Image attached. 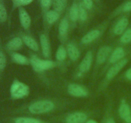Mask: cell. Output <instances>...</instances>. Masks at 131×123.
<instances>
[{"instance_id": "obj_1", "label": "cell", "mask_w": 131, "mask_h": 123, "mask_svg": "<svg viewBox=\"0 0 131 123\" xmlns=\"http://www.w3.org/2000/svg\"><path fill=\"white\" fill-rule=\"evenodd\" d=\"M53 102L50 101H40L30 105L29 110L30 112L35 114H43L48 112L54 108Z\"/></svg>"}, {"instance_id": "obj_2", "label": "cell", "mask_w": 131, "mask_h": 123, "mask_svg": "<svg viewBox=\"0 0 131 123\" xmlns=\"http://www.w3.org/2000/svg\"><path fill=\"white\" fill-rule=\"evenodd\" d=\"M10 92L12 96L14 98H22L28 94L29 88L21 82L15 81L12 85Z\"/></svg>"}, {"instance_id": "obj_3", "label": "cell", "mask_w": 131, "mask_h": 123, "mask_svg": "<svg viewBox=\"0 0 131 123\" xmlns=\"http://www.w3.org/2000/svg\"><path fill=\"white\" fill-rule=\"evenodd\" d=\"M31 63L33 68L37 71H43L50 69L53 66L54 64L52 61L49 60H42L38 58L36 56H33L31 59Z\"/></svg>"}, {"instance_id": "obj_4", "label": "cell", "mask_w": 131, "mask_h": 123, "mask_svg": "<svg viewBox=\"0 0 131 123\" xmlns=\"http://www.w3.org/2000/svg\"><path fill=\"white\" fill-rule=\"evenodd\" d=\"M68 92L75 97H84L88 94V91L82 86L78 84H71L68 87Z\"/></svg>"}, {"instance_id": "obj_5", "label": "cell", "mask_w": 131, "mask_h": 123, "mask_svg": "<svg viewBox=\"0 0 131 123\" xmlns=\"http://www.w3.org/2000/svg\"><path fill=\"white\" fill-rule=\"evenodd\" d=\"M120 117L126 122L131 123V110L129 105L125 102H122L119 108Z\"/></svg>"}, {"instance_id": "obj_6", "label": "cell", "mask_w": 131, "mask_h": 123, "mask_svg": "<svg viewBox=\"0 0 131 123\" xmlns=\"http://www.w3.org/2000/svg\"><path fill=\"white\" fill-rule=\"evenodd\" d=\"M87 116L82 112H75L70 114L66 119L67 123H84L86 120Z\"/></svg>"}, {"instance_id": "obj_7", "label": "cell", "mask_w": 131, "mask_h": 123, "mask_svg": "<svg viewBox=\"0 0 131 123\" xmlns=\"http://www.w3.org/2000/svg\"><path fill=\"white\" fill-rule=\"evenodd\" d=\"M127 63V60L126 59L121 60L118 62H116L111 69L109 70L108 73L107 74V77L108 79H111L113 77H115L118 73H119L120 70L126 65Z\"/></svg>"}, {"instance_id": "obj_8", "label": "cell", "mask_w": 131, "mask_h": 123, "mask_svg": "<svg viewBox=\"0 0 131 123\" xmlns=\"http://www.w3.org/2000/svg\"><path fill=\"white\" fill-rule=\"evenodd\" d=\"M92 61V53L89 51L86 53V56L83 58V61L79 65V70L81 72H86L90 68Z\"/></svg>"}, {"instance_id": "obj_9", "label": "cell", "mask_w": 131, "mask_h": 123, "mask_svg": "<svg viewBox=\"0 0 131 123\" xmlns=\"http://www.w3.org/2000/svg\"><path fill=\"white\" fill-rule=\"evenodd\" d=\"M110 51L111 48L108 46H104L100 49L97 56V60L99 64H102L106 61Z\"/></svg>"}, {"instance_id": "obj_10", "label": "cell", "mask_w": 131, "mask_h": 123, "mask_svg": "<svg viewBox=\"0 0 131 123\" xmlns=\"http://www.w3.org/2000/svg\"><path fill=\"white\" fill-rule=\"evenodd\" d=\"M19 17L22 26L24 28H28L31 24V19L28 12L24 9H20L19 12Z\"/></svg>"}, {"instance_id": "obj_11", "label": "cell", "mask_w": 131, "mask_h": 123, "mask_svg": "<svg viewBox=\"0 0 131 123\" xmlns=\"http://www.w3.org/2000/svg\"><path fill=\"white\" fill-rule=\"evenodd\" d=\"M124 55H125V53H124V49L122 47H118L113 51L111 56H110V62L116 63L117 61H120L121 59L124 56Z\"/></svg>"}, {"instance_id": "obj_12", "label": "cell", "mask_w": 131, "mask_h": 123, "mask_svg": "<svg viewBox=\"0 0 131 123\" xmlns=\"http://www.w3.org/2000/svg\"><path fill=\"white\" fill-rule=\"evenodd\" d=\"M128 23H129V21L126 18H123L121 20H119L115 26V29H114V32L115 33V34H122L127 26Z\"/></svg>"}, {"instance_id": "obj_13", "label": "cell", "mask_w": 131, "mask_h": 123, "mask_svg": "<svg viewBox=\"0 0 131 123\" xmlns=\"http://www.w3.org/2000/svg\"><path fill=\"white\" fill-rule=\"evenodd\" d=\"M40 42L43 55L47 57V56H49L50 54V45L48 39L46 37V35H42L40 36Z\"/></svg>"}, {"instance_id": "obj_14", "label": "cell", "mask_w": 131, "mask_h": 123, "mask_svg": "<svg viewBox=\"0 0 131 123\" xmlns=\"http://www.w3.org/2000/svg\"><path fill=\"white\" fill-rule=\"evenodd\" d=\"M99 35H100L99 31L97 30V29L92 30L83 37V39H82V41H83V43H85V44L90 43V42H92V41L94 40L95 39H96V38H97Z\"/></svg>"}, {"instance_id": "obj_15", "label": "cell", "mask_w": 131, "mask_h": 123, "mask_svg": "<svg viewBox=\"0 0 131 123\" xmlns=\"http://www.w3.org/2000/svg\"><path fill=\"white\" fill-rule=\"evenodd\" d=\"M67 51L69 56L72 60H75L79 58V51L74 45L69 44L67 47Z\"/></svg>"}, {"instance_id": "obj_16", "label": "cell", "mask_w": 131, "mask_h": 123, "mask_svg": "<svg viewBox=\"0 0 131 123\" xmlns=\"http://www.w3.org/2000/svg\"><path fill=\"white\" fill-rule=\"evenodd\" d=\"M22 44L23 42L21 39L19 37H16L9 42V43L8 44V47L11 50H17L21 47Z\"/></svg>"}, {"instance_id": "obj_17", "label": "cell", "mask_w": 131, "mask_h": 123, "mask_svg": "<svg viewBox=\"0 0 131 123\" xmlns=\"http://www.w3.org/2000/svg\"><path fill=\"white\" fill-rule=\"evenodd\" d=\"M23 40L25 42L26 44L31 49L34 50V51H37L38 49V46L37 42L31 37L25 36V37H23Z\"/></svg>"}, {"instance_id": "obj_18", "label": "cell", "mask_w": 131, "mask_h": 123, "mask_svg": "<svg viewBox=\"0 0 131 123\" xmlns=\"http://www.w3.org/2000/svg\"><path fill=\"white\" fill-rule=\"evenodd\" d=\"M59 17V14L57 12L54 11V10H51L49 11L46 14V20L49 24L54 23L56 20H58Z\"/></svg>"}, {"instance_id": "obj_19", "label": "cell", "mask_w": 131, "mask_h": 123, "mask_svg": "<svg viewBox=\"0 0 131 123\" xmlns=\"http://www.w3.org/2000/svg\"><path fill=\"white\" fill-rule=\"evenodd\" d=\"M69 28V22L67 19H63L59 26V32L61 35H64Z\"/></svg>"}, {"instance_id": "obj_20", "label": "cell", "mask_w": 131, "mask_h": 123, "mask_svg": "<svg viewBox=\"0 0 131 123\" xmlns=\"http://www.w3.org/2000/svg\"><path fill=\"white\" fill-rule=\"evenodd\" d=\"M70 17L73 21H75L79 17V8L76 5H73L70 10Z\"/></svg>"}, {"instance_id": "obj_21", "label": "cell", "mask_w": 131, "mask_h": 123, "mask_svg": "<svg viewBox=\"0 0 131 123\" xmlns=\"http://www.w3.org/2000/svg\"><path fill=\"white\" fill-rule=\"evenodd\" d=\"M67 5V0H54V7L57 11H61Z\"/></svg>"}, {"instance_id": "obj_22", "label": "cell", "mask_w": 131, "mask_h": 123, "mask_svg": "<svg viewBox=\"0 0 131 123\" xmlns=\"http://www.w3.org/2000/svg\"><path fill=\"white\" fill-rule=\"evenodd\" d=\"M15 123H42L40 120L28 117H19L15 120Z\"/></svg>"}, {"instance_id": "obj_23", "label": "cell", "mask_w": 131, "mask_h": 123, "mask_svg": "<svg viewBox=\"0 0 131 123\" xmlns=\"http://www.w3.org/2000/svg\"><path fill=\"white\" fill-rule=\"evenodd\" d=\"M13 58H14V60L15 62L18 63L19 64H26L27 61H28V60H27L25 56L19 53L14 54L13 55Z\"/></svg>"}, {"instance_id": "obj_24", "label": "cell", "mask_w": 131, "mask_h": 123, "mask_svg": "<svg viewBox=\"0 0 131 123\" xmlns=\"http://www.w3.org/2000/svg\"><path fill=\"white\" fill-rule=\"evenodd\" d=\"M66 55L67 53L65 49L63 46H60L58 49L57 53H56V58H57L58 60H60V61L65 60Z\"/></svg>"}, {"instance_id": "obj_25", "label": "cell", "mask_w": 131, "mask_h": 123, "mask_svg": "<svg viewBox=\"0 0 131 123\" xmlns=\"http://www.w3.org/2000/svg\"><path fill=\"white\" fill-rule=\"evenodd\" d=\"M121 41L123 43H129L131 41V29H129L124 33L121 37Z\"/></svg>"}, {"instance_id": "obj_26", "label": "cell", "mask_w": 131, "mask_h": 123, "mask_svg": "<svg viewBox=\"0 0 131 123\" xmlns=\"http://www.w3.org/2000/svg\"><path fill=\"white\" fill-rule=\"evenodd\" d=\"M7 17V13L5 6L0 3V21L3 22L6 20Z\"/></svg>"}, {"instance_id": "obj_27", "label": "cell", "mask_w": 131, "mask_h": 123, "mask_svg": "<svg viewBox=\"0 0 131 123\" xmlns=\"http://www.w3.org/2000/svg\"><path fill=\"white\" fill-rule=\"evenodd\" d=\"M79 17L81 20H85L87 18V13L82 6L79 8Z\"/></svg>"}, {"instance_id": "obj_28", "label": "cell", "mask_w": 131, "mask_h": 123, "mask_svg": "<svg viewBox=\"0 0 131 123\" xmlns=\"http://www.w3.org/2000/svg\"><path fill=\"white\" fill-rule=\"evenodd\" d=\"M6 64L5 56L2 53H0V69H3Z\"/></svg>"}, {"instance_id": "obj_29", "label": "cell", "mask_w": 131, "mask_h": 123, "mask_svg": "<svg viewBox=\"0 0 131 123\" xmlns=\"http://www.w3.org/2000/svg\"><path fill=\"white\" fill-rule=\"evenodd\" d=\"M33 0H15V2L18 5H26L31 3Z\"/></svg>"}, {"instance_id": "obj_30", "label": "cell", "mask_w": 131, "mask_h": 123, "mask_svg": "<svg viewBox=\"0 0 131 123\" xmlns=\"http://www.w3.org/2000/svg\"><path fill=\"white\" fill-rule=\"evenodd\" d=\"M83 2H84V5L87 8L90 9L92 7V5H93L92 0H83Z\"/></svg>"}, {"instance_id": "obj_31", "label": "cell", "mask_w": 131, "mask_h": 123, "mask_svg": "<svg viewBox=\"0 0 131 123\" xmlns=\"http://www.w3.org/2000/svg\"><path fill=\"white\" fill-rule=\"evenodd\" d=\"M124 10L125 12L131 11V1H129L124 5Z\"/></svg>"}, {"instance_id": "obj_32", "label": "cell", "mask_w": 131, "mask_h": 123, "mask_svg": "<svg viewBox=\"0 0 131 123\" xmlns=\"http://www.w3.org/2000/svg\"><path fill=\"white\" fill-rule=\"evenodd\" d=\"M41 3L43 7H48L51 3V0H41Z\"/></svg>"}, {"instance_id": "obj_33", "label": "cell", "mask_w": 131, "mask_h": 123, "mask_svg": "<svg viewBox=\"0 0 131 123\" xmlns=\"http://www.w3.org/2000/svg\"><path fill=\"white\" fill-rule=\"evenodd\" d=\"M126 77L128 78V79L131 80V68H130V69L127 71Z\"/></svg>"}, {"instance_id": "obj_34", "label": "cell", "mask_w": 131, "mask_h": 123, "mask_svg": "<svg viewBox=\"0 0 131 123\" xmlns=\"http://www.w3.org/2000/svg\"><path fill=\"white\" fill-rule=\"evenodd\" d=\"M106 123H115V122L113 119H110L107 120V122Z\"/></svg>"}, {"instance_id": "obj_35", "label": "cell", "mask_w": 131, "mask_h": 123, "mask_svg": "<svg viewBox=\"0 0 131 123\" xmlns=\"http://www.w3.org/2000/svg\"><path fill=\"white\" fill-rule=\"evenodd\" d=\"M86 123H97V122L93 120H88V121H87Z\"/></svg>"}]
</instances>
